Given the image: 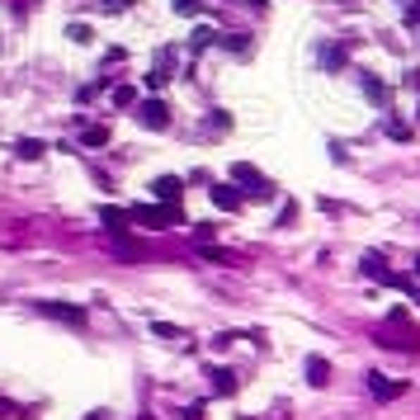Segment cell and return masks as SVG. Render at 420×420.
Segmentation results:
<instances>
[{
    "mask_svg": "<svg viewBox=\"0 0 420 420\" xmlns=\"http://www.w3.org/2000/svg\"><path fill=\"white\" fill-rule=\"evenodd\" d=\"M128 218L147 232H161V227H175L185 213H180V203H137V208H128Z\"/></svg>",
    "mask_w": 420,
    "mask_h": 420,
    "instance_id": "1",
    "label": "cell"
},
{
    "mask_svg": "<svg viewBox=\"0 0 420 420\" xmlns=\"http://www.w3.org/2000/svg\"><path fill=\"white\" fill-rule=\"evenodd\" d=\"M232 180H236V185H250V189H246L250 199H274V185H269V180L255 171L250 161H236V166H232Z\"/></svg>",
    "mask_w": 420,
    "mask_h": 420,
    "instance_id": "2",
    "label": "cell"
},
{
    "mask_svg": "<svg viewBox=\"0 0 420 420\" xmlns=\"http://www.w3.org/2000/svg\"><path fill=\"white\" fill-rule=\"evenodd\" d=\"M137 123L152 128V132H166V128H171V104H166V99H142L137 104Z\"/></svg>",
    "mask_w": 420,
    "mask_h": 420,
    "instance_id": "3",
    "label": "cell"
},
{
    "mask_svg": "<svg viewBox=\"0 0 420 420\" xmlns=\"http://www.w3.org/2000/svg\"><path fill=\"white\" fill-rule=\"evenodd\" d=\"M33 307L43 311V316H52V321H62V326H85V307H71V302H33Z\"/></svg>",
    "mask_w": 420,
    "mask_h": 420,
    "instance_id": "4",
    "label": "cell"
},
{
    "mask_svg": "<svg viewBox=\"0 0 420 420\" xmlns=\"http://www.w3.org/2000/svg\"><path fill=\"white\" fill-rule=\"evenodd\" d=\"M152 199L156 203H180V199H185V180H180V175H161V180H152Z\"/></svg>",
    "mask_w": 420,
    "mask_h": 420,
    "instance_id": "5",
    "label": "cell"
},
{
    "mask_svg": "<svg viewBox=\"0 0 420 420\" xmlns=\"http://www.w3.org/2000/svg\"><path fill=\"white\" fill-rule=\"evenodd\" d=\"M369 392H373L378 402H397V397L406 392V383H392L388 373H369Z\"/></svg>",
    "mask_w": 420,
    "mask_h": 420,
    "instance_id": "6",
    "label": "cell"
},
{
    "mask_svg": "<svg viewBox=\"0 0 420 420\" xmlns=\"http://www.w3.org/2000/svg\"><path fill=\"white\" fill-rule=\"evenodd\" d=\"M99 222H104V227H109V236H128V213L123 208H99Z\"/></svg>",
    "mask_w": 420,
    "mask_h": 420,
    "instance_id": "7",
    "label": "cell"
},
{
    "mask_svg": "<svg viewBox=\"0 0 420 420\" xmlns=\"http://www.w3.org/2000/svg\"><path fill=\"white\" fill-rule=\"evenodd\" d=\"M307 383H311V388H326V383H331V364L321 354L307 359Z\"/></svg>",
    "mask_w": 420,
    "mask_h": 420,
    "instance_id": "8",
    "label": "cell"
},
{
    "mask_svg": "<svg viewBox=\"0 0 420 420\" xmlns=\"http://www.w3.org/2000/svg\"><path fill=\"white\" fill-rule=\"evenodd\" d=\"M213 203H218L222 213H236V208H241L246 199H241V194H236L232 185H218V189H213Z\"/></svg>",
    "mask_w": 420,
    "mask_h": 420,
    "instance_id": "9",
    "label": "cell"
},
{
    "mask_svg": "<svg viewBox=\"0 0 420 420\" xmlns=\"http://www.w3.org/2000/svg\"><path fill=\"white\" fill-rule=\"evenodd\" d=\"M208 378H213V392H218V397H232V392L241 388V383H236V373H232V369H213V373H208Z\"/></svg>",
    "mask_w": 420,
    "mask_h": 420,
    "instance_id": "10",
    "label": "cell"
},
{
    "mask_svg": "<svg viewBox=\"0 0 420 420\" xmlns=\"http://www.w3.org/2000/svg\"><path fill=\"white\" fill-rule=\"evenodd\" d=\"M364 274H369V279H378V283H392V269H388V260H383V255H364Z\"/></svg>",
    "mask_w": 420,
    "mask_h": 420,
    "instance_id": "11",
    "label": "cell"
},
{
    "mask_svg": "<svg viewBox=\"0 0 420 420\" xmlns=\"http://www.w3.org/2000/svg\"><path fill=\"white\" fill-rule=\"evenodd\" d=\"M43 152H47V142H38V137H19V142H15V156H19V161H38Z\"/></svg>",
    "mask_w": 420,
    "mask_h": 420,
    "instance_id": "12",
    "label": "cell"
},
{
    "mask_svg": "<svg viewBox=\"0 0 420 420\" xmlns=\"http://www.w3.org/2000/svg\"><path fill=\"white\" fill-rule=\"evenodd\" d=\"M137 104V90L132 85H113V109H132Z\"/></svg>",
    "mask_w": 420,
    "mask_h": 420,
    "instance_id": "13",
    "label": "cell"
},
{
    "mask_svg": "<svg viewBox=\"0 0 420 420\" xmlns=\"http://www.w3.org/2000/svg\"><path fill=\"white\" fill-rule=\"evenodd\" d=\"M364 94H369V99H378V104H388V85H383V80H364Z\"/></svg>",
    "mask_w": 420,
    "mask_h": 420,
    "instance_id": "14",
    "label": "cell"
},
{
    "mask_svg": "<svg viewBox=\"0 0 420 420\" xmlns=\"http://www.w3.org/2000/svg\"><path fill=\"white\" fill-rule=\"evenodd\" d=\"M80 142H85V147H104V142H109V128H85Z\"/></svg>",
    "mask_w": 420,
    "mask_h": 420,
    "instance_id": "15",
    "label": "cell"
},
{
    "mask_svg": "<svg viewBox=\"0 0 420 420\" xmlns=\"http://www.w3.org/2000/svg\"><path fill=\"white\" fill-rule=\"evenodd\" d=\"M171 10H175V15H185V19H194L203 10V0H171Z\"/></svg>",
    "mask_w": 420,
    "mask_h": 420,
    "instance_id": "16",
    "label": "cell"
},
{
    "mask_svg": "<svg viewBox=\"0 0 420 420\" xmlns=\"http://www.w3.org/2000/svg\"><path fill=\"white\" fill-rule=\"evenodd\" d=\"M66 38H71V43H90L94 33H90V24H71V29H66Z\"/></svg>",
    "mask_w": 420,
    "mask_h": 420,
    "instance_id": "17",
    "label": "cell"
},
{
    "mask_svg": "<svg viewBox=\"0 0 420 420\" xmlns=\"http://www.w3.org/2000/svg\"><path fill=\"white\" fill-rule=\"evenodd\" d=\"M152 331L161 340H180V326H171V321H152Z\"/></svg>",
    "mask_w": 420,
    "mask_h": 420,
    "instance_id": "18",
    "label": "cell"
},
{
    "mask_svg": "<svg viewBox=\"0 0 420 420\" xmlns=\"http://www.w3.org/2000/svg\"><path fill=\"white\" fill-rule=\"evenodd\" d=\"M208 43H213V29H208V24H199V29H194V52H203Z\"/></svg>",
    "mask_w": 420,
    "mask_h": 420,
    "instance_id": "19",
    "label": "cell"
},
{
    "mask_svg": "<svg viewBox=\"0 0 420 420\" xmlns=\"http://www.w3.org/2000/svg\"><path fill=\"white\" fill-rule=\"evenodd\" d=\"M99 10H109V15H123V10H132V0H99Z\"/></svg>",
    "mask_w": 420,
    "mask_h": 420,
    "instance_id": "20",
    "label": "cell"
},
{
    "mask_svg": "<svg viewBox=\"0 0 420 420\" xmlns=\"http://www.w3.org/2000/svg\"><path fill=\"white\" fill-rule=\"evenodd\" d=\"M166 80H171V76H166V66H156L152 76H147V85H152V90H161V85H166Z\"/></svg>",
    "mask_w": 420,
    "mask_h": 420,
    "instance_id": "21",
    "label": "cell"
},
{
    "mask_svg": "<svg viewBox=\"0 0 420 420\" xmlns=\"http://www.w3.org/2000/svg\"><path fill=\"white\" fill-rule=\"evenodd\" d=\"M293 218H297V203H283V208H279V227H288Z\"/></svg>",
    "mask_w": 420,
    "mask_h": 420,
    "instance_id": "22",
    "label": "cell"
},
{
    "mask_svg": "<svg viewBox=\"0 0 420 420\" xmlns=\"http://www.w3.org/2000/svg\"><path fill=\"white\" fill-rule=\"evenodd\" d=\"M406 24H420V0L411 5V10H406Z\"/></svg>",
    "mask_w": 420,
    "mask_h": 420,
    "instance_id": "23",
    "label": "cell"
},
{
    "mask_svg": "<svg viewBox=\"0 0 420 420\" xmlns=\"http://www.w3.org/2000/svg\"><path fill=\"white\" fill-rule=\"evenodd\" d=\"M416 279H420V260H416Z\"/></svg>",
    "mask_w": 420,
    "mask_h": 420,
    "instance_id": "24",
    "label": "cell"
}]
</instances>
